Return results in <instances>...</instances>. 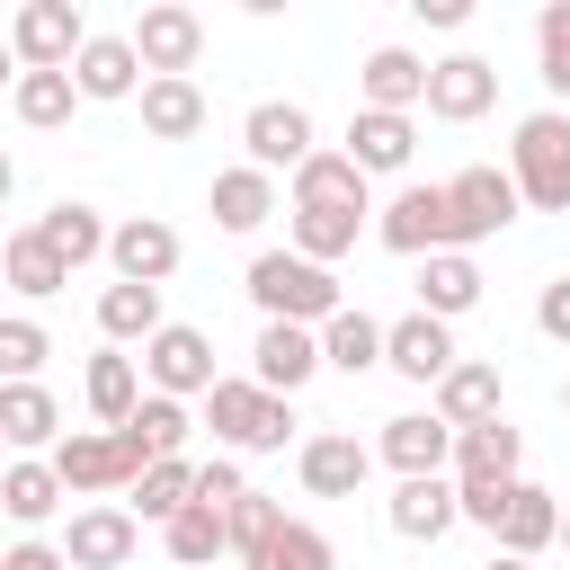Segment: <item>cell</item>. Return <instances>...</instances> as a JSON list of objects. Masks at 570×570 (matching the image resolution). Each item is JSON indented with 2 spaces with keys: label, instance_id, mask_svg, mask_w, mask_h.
<instances>
[{
  "label": "cell",
  "instance_id": "obj_26",
  "mask_svg": "<svg viewBox=\"0 0 570 570\" xmlns=\"http://www.w3.org/2000/svg\"><path fill=\"white\" fill-rule=\"evenodd\" d=\"M294 205H338V214H374V205H365V169H356L347 151H312V160L294 169Z\"/></svg>",
  "mask_w": 570,
  "mask_h": 570
},
{
  "label": "cell",
  "instance_id": "obj_17",
  "mask_svg": "<svg viewBox=\"0 0 570 570\" xmlns=\"http://www.w3.org/2000/svg\"><path fill=\"white\" fill-rule=\"evenodd\" d=\"M294 472H303V490L312 499H356L365 490V472H374V454L356 445V436H303V454H294Z\"/></svg>",
  "mask_w": 570,
  "mask_h": 570
},
{
  "label": "cell",
  "instance_id": "obj_36",
  "mask_svg": "<svg viewBox=\"0 0 570 570\" xmlns=\"http://www.w3.org/2000/svg\"><path fill=\"white\" fill-rule=\"evenodd\" d=\"M160 543H169V561H178V570H214V561L232 552V543H223V517H214V508H196V499L160 525Z\"/></svg>",
  "mask_w": 570,
  "mask_h": 570
},
{
  "label": "cell",
  "instance_id": "obj_54",
  "mask_svg": "<svg viewBox=\"0 0 570 570\" xmlns=\"http://www.w3.org/2000/svg\"><path fill=\"white\" fill-rule=\"evenodd\" d=\"M561 410H570V383H561Z\"/></svg>",
  "mask_w": 570,
  "mask_h": 570
},
{
  "label": "cell",
  "instance_id": "obj_2",
  "mask_svg": "<svg viewBox=\"0 0 570 570\" xmlns=\"http://www.w3.org/2000/svg\"><path fill=\"white\" fill-rule=\"evenodd\" d=\"M508 187H517V205H534V214H570V116H561V107H543V116L517 125V142H508Z\"/></svg>",
  "mask_w": 570,
  "mask_h": 570
},
{
  "label": "cell",
  "instance_id": "obj_32",
  "mask_svg": "<svg viewBox=\"0 0 570 570\" xmlns=\"http://www.w3.org/2000/svg\"><path fill=\"white\" fill-rule=\"evenodd\" d=\"M267 214H276V178L267 169H249V160L240 169H214V223L223 232H258Z\"/></svg>",
  "mask_w": 570,
  "mask_h": 570
},
{
  "label": "cell",
  "instance_id": "obj_45",
  "mask_svg": "<svg viewBox=\"0 0 570 570\" xmlns=\"http://www.w3.org/2000/svg\"><path fill=\"white\" fill-rule=\"evenodd\" d=\"M508 490H517V481H454V517H472V525H490V534H499Z\"/></svg>",
  "mask_w": 570,
  "mask_h": 570
},
{
  "label": "cell",
  "instance_id": "obj_28",
  "mask_svg": "<svg viewBox=\"0 0 570 570\" xmlns=\"http://www.w3.org/2000/svg\"><path fill=\"white\" fill-rule=\"evenodd\" d=\"M472 303H481V267H472L463 249L419 258V312H428V321H454V312H472Z\"/></svg>",
  "mask_w": 570,
  "mask_h": 570
},
{
  "label": "cell",
  "instance_id": "obj_34",
  "mask_svg": "<svg viewBox=\"0 0 570 570\" xmlns=\"http://www.w3.org/2000/svg\"><path fill=\"white\" fill-rule=\"evenodd\" d=\"M356 232H365V214H338V205H294V258H312V267L347 258V249H356Z\"/></svg>",
  "mask_w": 570,
  "mask_h": 570
},
{
  "label": "cell",
  "instance_id": "obj_10",
  "mask_svg": "<svg viewBox=\"0 0 570 570\" xmlns=\"http://www.w3.org/2000/svg\"><path fill=\"white\" fill-rule=\"evenodd\" d=\"M187 436H196V419H187V401H169V392H142V401H134V419L116 428V445H125L134 481H142L151 463H178V454H187Z\"/></svg>",
  "mask_w": 570,
  "mask_h": 570
},
{
  "label": "cell",
  "instance_id": "obj_53",
  "mask_svg": "<svg viewBox=\"0 0 570 570\" xmlns=\"http://www.w3.org/2000/svg\"><path fill=\"white\" fill-rule=\"evenodd\" d=\"M0 80H9V36H0Z\"/></svg>",
  "mask_w": 570,
  "mask_h": 570
},
{
  "label": "cell",
  "instance_id": "obj_41",
  "mask_svg": "<svg viewBox=\"0 0 570 570\" xmlns=\"http://www.w3.org/2000/svg\"><path fill=\"white\" fill-rule=\"evenodd\" d=\"M187 490H196V463L178 454V463H151L142 481H134V508L125 517H151V525H169L178 508H187Z\"/></svg>",
  "mask_w": 570,
  "mask_h": 570
},
{
  "label": "cell",
  "instance_id": "obj_1",
  "mask_svg": "<svg viewBox=\"0 0 570 570\" xmlns=\"http://www.w3.org/2000/svg\"><path fill=\"white\" fill-rule=\"evenodd\" d=\"M249 303H258L267 321L321 330L347 294H338V276H330V267H312V258H294V249H258V258H249Z\"/></svg>",
  "mask_w": 570,
  "mask_h": 570
},
{
  "label": "cell",
  "instance_id": "obj_40",
  "mask_svg": "<svg viewBox=\"0 0 570 570\" xmlns=\"http://www.w3.org/2000/svg\"><path fill=\"white\" fill-rule=\"evenodd\" d=\"M98 330L125 347V338H151L160 330V285H107L98 294Z\"/></svg>",
  "mask_w": 570,
  "mask_h": 570
},
{
  "label": "cell",
  "instance_id": "obj_37",
  "mask_svg": "<svg viewBox=\"0 0 570 570\" xmlns=\"http://www.w3.org/2000/svg\"><path fill=\"white\" fill-rule=\"evenodd\" d=\"M18 125H36V134H53V125H71V107H80V89H71V71H18Z\"/></svg>",
  "mask_w": 570,
  "mask_h": 570
},
{
  "label": "cell",
  "instance_id": "obj_22",
  "mask_svg": "<svg viewBox=\"0 0 570 570\" xmlns=\"http://www.w3.org/2000/svg\"><path fill=\"white\" fill-rule=\"evenodd\" d=\"M0 445H27V454L45 445L53 454L62 445V401L45 383H0Z\"/></svg>",
  "mask_w": 570,
  "mask_h": 570
},
{
  "label": "cell",
  "instance_id": "obj_31",
  "mask_svg": "<svg viewBox=\"0 0 570 570\" xmlns=\"http://www.w3.org/2000/svg\"><path fill=\"white\" fill-rule=\"evenodd\" d=\"M552 534H561V508H552V490L517 481V490H508V517H499V552H508V561H534Z\"/></svg>",
  "mask_w": 570,
  "mask_h": 570
},
{
  "label": "cell",
  "instance_id": "obj_33",
  "mask_svg": "<svg viewBox=\"0 0 570 570\" xmlns=\"http://www.w3.org/2000/svg\"><path fill=\"white\" fill-rule=\"evenodd\" d=\"M0 285L45 303V294H62V285H71V267H62V258L36 240V223H27V232H9V249H0Z\"/></svg>",
  "mask_w": 570,
  "mask_h": 570
},
{
  "label": "cell",
  "instance_id": "obj_50",
  "mask_svg": "<svg viewBox=\"0 0 570 570\" xmlns=\"http://www.w3.org/2000/svg\"><path fill=\"white\" fill-rule=\"evenodd\" d=\"M9 187H18V169H9V151H0V205H9Z\"/></svg>",
  "mask_w": 570,
  "mask_h": 570
},
{
  "label": "cell",
  "instance_id": "obj_30",
  "mask_svg": "<svg viewBox=\"0 0 570 570\" xmlns=\"http://www.w3.org/2000/svg\"><path fill=\"white\" fill-rule=\"evenodd\" d=\"M445 525H454V481H445V472L392 490V534H401V543H436Z\"/></svg>",
  "mask_w": 570,
  "mask_h": 570
},
{
  "label": "cell",
  "instance_id": "obj_18",
  "mask_svg": "<svg viewBox=\"0 0 570 570\" xmlns=\"http://www.w3.org/2000/svg\"><path fill=\"white\" fill-rule=\"evenodd\" d=\"M134 543H142V525H134L125 508H80L71 534H62V561H71V570H125Z\"/></svg>",
  "mask_w": 570,
  "mask_h": 570
},
{
  "label": "cell",
  "instance_id": "obj_38",
  "mask_svg": "<svg viewBox=\"0 0 570 570\" xmlns=\"http://www.w3.org/2000/svg\"><path fill=\"white\" fill-rule=\"evenodd\" d=\"M80 392H89V410H98L107 428H125V419H134V401H142V374H134V356H116V347H107V356H89V383H80Z\"/></svg>",
  "mask_w": 570,
  "mask_h": 570
},
{
  "label": "cell",
  "instance_id": "obj_51",
  "mask_svg": "<svg viewBox=\"0 0 570 570\" xmlns=\"http://www.w3.org/2000/svg\"><path fill=\"white\" fill-rule=\"evenodd\" d=\"M481 570H525V561H508V552H490V561H481Z\"/></svg>",
  "mask_w": 570,
  "mask_h": 570
},
{
  "label": "cell",
  "instance_id": "obj_7",
  "mask_svg": "<svg viewBox=\"0 0 570 570\" xmlns=\"http://www.w3.org/2000/svg\"><path fill=\"white\" fill-rule=\"evenodd\" d=\"M142 374H151V392H169V401L214 392V338H205L196 321H160V330L142 338Z\"/></svg>",
  "mask_w": 570,
  "mask_h": 570
},
{
  "label": "cell",
  "instance_id": "obj_44",
  "mask_svg": "<svg viewBox=\"0 0 570 570\" xmlns=\"http://www.w3.org/2000/svg\"><path fill=\"white\" fill-rule=\"evenodd\" d=\"M534 53H543V89L570 98V0H552V9L534 18Z\"/></svg>",
  "mask_w": 570,
  "mask_h": 570
},
{
  "label": "cell",
  "instance_id": "obj_23",
  "mask_svg": "<svg viewBox=\"0 0 570 570\" xmlns=\"http://www.w3.org/2000/svg\"><path fill=\"white\" fill-rule=\"evenodd\" d=\"M71 89H80V98H134V89H142L134 45H125V36H89V45L71 53Z\"/></svg>",
  "mask_w": 570,
  "mask_h": 570
},
{
  "label": "cell",
  "instance_id": "obj_47",
  "mask_svg": "<svg viewBox=\"0 0 570 570\" xmlns=\"http://www.w3.org/2000/svg\"><path fill=\"white\" fill-rule=\"evenodd\" d=\"M534 330H543L552 347H570V276H552V285L534 294Z\"/></svg>",
  "mask_w": 570,
  "mask_h": 570
},
{
  "label": "cell",
  "instance_id": "obj_16",
  "mask_svg": "<svg viewBox=\"0 0 570 570\" xmlns=\"http://www.w3.org/2000/svg\"><path fill=\"white\" fill-rule=\"evenodd\" d=\"M107 258H116V285H169L178 276V232L151 223V214H134V223L107 232Z\"/></svg>",
  "mask_w": 570,
  "mask_h": 570
},
{
  "label": "cell",
  "instance_id": "obj_9",
  "mask_svg": "<svg viewBox=\"0 0 570 570\" xmlns=\"http://www.w3.org/2000/svg\"><path fill=\"white\" fill-rule=\"evenodd\" d=\"M321 374V330H294V321H258V347H249V383L294 401L303 383Z\"/></svg>",
  "mask_w": 570,
  "mask_h": 570
},
{
  "label": "cell",
  "instance_id": "obj_52",
  "mask_svg": "<svg viewBox=\"0 0 570 570\" xmlns=\"http://www.w3.org/2000/svg\"><path fill=\"white\" fill-rule=\"evenodd\" d=\"M552 543H570V508H561V534H552Z\"/></svg>",
  "mask_w": 570,
  "mask_h": 570
},
{
  "label": "cell",
  "instance_id": "obj_21",
  "mask_svg": "<svg viewBox=\"0 0 570 570\" xmlns=\"http://www.w3.org/2000/svg\"><path fill=\"white\" fill-rule=\"evenodd\" d=\"M517 463H525V436L508 419L454 428V481H517Z\"/></svg>",
  "mask_w": 570,
  "mask_h": 570
},
{
  "label": "cell",
  "instance_id": "obj_35",
  "mask_svg": "<svg viewBox=\"0 0 570 570\" xmlns=\"http://www.w3.org/2000/svg\"><path fill=\"white\" fill-rule=\"evenodd\" d=\"M338 552H330V534L321 525H303V517H276V534L240 561V570H330Z\"/></svg>",
  "mask_w": 570,
  "mask_h": 570
},
{
  "label": "cell",
  "instance_id": "obj_5",
  "mask_svg": "<svg viewBox=\"0 0 570 570\" xmlns=\"http://www.w3.org/2000/svg\"><path fill=\"white\" fill-rule=\"evenodd\" d=\"M80 45H89V27H80L71 0H27V9L9 18V62H18V71H71Z\"/></svg>",
  "mask_w": 570,
  "mask_h": 570
},
{
  "label": "cell",
  "instance_id": "obj_46",
  "mask_svg": "<svg viewBox=\"0 0 570 570\" xmlns=\"http://www.w3.org/2000/svg\"><path fill=\"white\" fill-rule=\"evenodd\" d=\"M240 490H249V481H240V463H196V490H187V499H196V508H214V517H223V508H232V499H240Z\"/></svg>",
  "mask_w": 570,
  "mask_h": 570
},
{
  "label": "cell",
  "instance_id": "obj_39",
  "mask_svg": "<svg viewBox=\"0 0 570 570\" xmlns=\"http://www.w3.org/2000/svg\"><path fill=\"white\" fill-rule=\"evenodd\" d=\"M0 508H9L18 525H45V517L62 508V481H53V463H36V454H27V463H9V472H0Z\"/></svg>",
  "mask_w": 570,
  "mask_h": 570
},
{
  "label": "cell",
  "instance_id": "obj_3",
  "mask_svg": "<svg viewBox=\"0 0 570 570\" xmlns=\"http://www.w3.org/2000/svg\"><path fill=\"white\" fill-rule=\"evenodd\" d=\"M205 428H214L223 445H240V454H276V445L294 436V401L258 392L249 374H214V392H205Z\"/></svg>",
  "mask_w": 570,
  "mask_h": 570
},
{
  "label": "cell",
  "instance_id": "obj_11",
  "mask_svg": "<svg viewBox=\"0 0 570 570\" xmlns=\"http://www.w3.org/2000/svg\"><path fill=\"white\" fill-rule=\"evenodd\" d=\"M436 125H472V116H490L499 107V71L481 62V53H445V62H428V98H419Z\"/></svg>",
  "mask_w": 570,
  "mask_h": 570
},
{
  "label": "cell",
  "instance_id": "obj_19",
  "mask_svg": "<svg viewBox=\"0 0 570 570\" xmlns=\"http://www.w3.org/2000/svg\"><path fill=\"white\" fill-rule=\"evenodd\" d=\"M383 365H392V374H410V383H436V374L454 365V330H445V321H428V312H410V321H392V330H383Z\"/></svg>",
  "mask_w": 570,
  "mask_h": 570
},
{
  "label": "cell",
  "instance_id": "obj_42",
  "mask_svg": "<svg viewBox=\"0 0 570 570\" xmlns=\"http://www.w3.org/2000/svg\"><path fill=\"white\" fill-rule=\"evenodd\" d=\"M53 356V338H45V321H27V312H0V383H36V365Z\"/></svg>",
  "mask_w": 570,
  "mask_h": 570
},
{
  "label": "cell",
  "instance_id": "obj_43",
  "mask_svg": "<svg viewBox=\"0 0 570 570\" xmlns=\"http://www.w3.org/2000/svg\"><path fill=\"white\" fill-rule=\"evenodd\" d=\"M267 534H276V499H267V490H240V499L223 508V543H232V552L249 561V552H258Z\"/></svg>",
  "mask_w": 570,
  "mask_h": 570
},
{
  "label": "cell",
  "instance_id": "obj_49",
  "mask_svg": "<svg viewBox=\"0 0 570 570\" xmlns=\"http://www.w3.org/2000/svg\"><path fill=\"white\" fill-rule=\"evenodd\" d=\"M0 570H71V561H62V543H18V552H0Z\"/></svg>",
  "mask_w": 570,
  "mask_h": 570
},
{
  "label": "cell",
  "instance_id": "obj_13",
  "mask_svg": "<svg viewBox=\"0 0 570 570\" xmlns=\"http://www.w3.org/2000/svg\"><path fill=\"white\" fill-rule=\"evenodd\" d=\"M445 205H454V249H463V240H490V232L517 223V187H508V169H454V178H445Z\"/></svg>",
  "mask_w": 570,
  "mask_h": 570
},
{
  "label": "cell",
  "instance_id": "obj_27",
  "mask_svg": "<svg viewBox=\"0 0 570 570\" xmlns=\"http://www.w3.org/2000/svg\"><path fill=\"white\" fill-rule=\"evenodd\" d=\"M36 240L62 258V267H89V258H107V223H98V205H80V196H62V205H45V223H36Z\"/></svg>",
  "mask_w": 570,
  "mask_h": 570
},
{
  "label": "cell",
  "instance_id": "obj_6",
  "mask_svg": "<svg viewBox=\"0 0 570 570\" xmlns=\"http://www.w3.org/2000/svg\"><path fill=\"white\" fill-rule=\"evenodd\" d=\"M134 62H142V80H187L196 71V53H205V18L196 9H178V0H160V9H142L134 18Z\"/></svg>",
  "mask_w": 570,
  "mask_h": 570
},
{
  "label": "cell",
  "instance_id": "obj_4",
  "mask_svg": "<svg viewBox=\"0 0 570 570\" xmlns=\"http://www.w3.org/2000/svg\"><path fill=\"white\" fill-rule=\"evenodd\" d=\"M374 240L401 249V258H436L454 249V205H445V178H410L383 214H374Z\"/></svg>",
  "mask_w": 570,
  "mask_h": 570
},
{
  "label": "cell",
  "instance_id": "obj_25",
  "mask_svg": "<svg viewBox=\"0 0 570 570\" xmlns=\"http://www.w3.org/2000/svg\"><path fill=\"white\" fill-rule=\"evenodd\" d=\"M410 151H419L410 116H374V107L347 116V160H356L365 178H374V169H410Z\"/></svg>",
  "mask_w": 570,
  "mask_h": 570
},
{
  "label": "cell",
  "instance_id": "obj_12",
  "mask_svg": "<svg viewBox=\"0 0 570 570\" xmlns=\"http://www.w3.org/2000/svg\"><path fill=\"white\" fill-rule=\"evenodd\" d=\"M45 463H53L62 499H71V490H134V463H125L116 428H71V436H62Z\"/></svg>",
  "mask_w": 570,
  "mask_h": 570
},
{
  "label": "cell",
  "instance_id": "obj_14",
  "mask_svg": "<svg viewBox=\"0 0 570 570\" xmlns=\"http://www.w3.org/2000/svg\"><path fill=\"white\" fill-rule=\"evenodd\" d=\"M401 481H428V472H445L454 463V428L436 419V410H401V419H383V445H374Z\"/></svg>",
  "mask_w": 570,
  "mask_h": 570
},
{
  "label": "cell",
  "instance_id": "obj_48",
  "mask_svg": "<svg viewBox=\"0 0 570 570\" xmlns=\"http://www.w3.org/2000/svg\"><path fill=\"white\" fill-rule=\"evenodd\" d=\"M410 18H419V27H445V36H454V27L472 18V0H410Z\"/></svg>",
  "mask_w": 570,
  "mask_h": 570
},
{
  "label": "cell",
  "instance_id": "obj_15",
  "mask_svg": "<svg viewBox=\"0 0 570 570\" xmlns=\"http://www.w3.org/2000/svg\"><path fill=\"white\" fill-rule=\"evenodd\" d=\"M356 98H365L374 116H410V107L428 98V62H419L410 45H374V53L356 62Z\"/></svg>",
  "mask_w": 570,
  "mask_h": 570
},
{
  "label": "cell",
  "instance_id": "obj_20",
  "mask_svg": "<svg viewBox=\"0 0 570 570\" xmlns=\"http://www.w3.org/2000/svg\"><path fill=\"white\" fill-rule=\"evenodd\" d=\"M436 419H445V428L499 419V365H490V356H454V365L436 374Z\"/></svg>",
  "mask_w": 570,
  "mask_h": 570
},
{
  "label": "cell",
  "instance_id": "obj_29",
  "mask_svg": "<svg viewBox=\"0 0 570 570\" xmlns=\"http://www.w3.org/2000/svg\"><path fill=\"white\" fill-rule=\"evenodd\" d=\"M321 365H338V374H374V365H383V321L356 312V303H338V312L321 321Z\"/></svg>",
  "mask_w": 570,
  "mask_h": 570
},
{
  "label": "cell",
  "instance_id": "obj_8",
  "mask_svg": "<svg viewBox=\"0 0 570 570\" xmlns=\"http://www.w3.org/2000/svg\"><path fill=\"white\" fill-rule=\"evenodd\" d=\"M240 142H249V169H303L321 142H312V107H294V98H258L249 116H240Z\"/></svg>",
  "mask_w": 570,
  "mask_h": 570
},
{
  "label": "cell",
  "instance_id": "obj_24",
  "mask_svg": "<svg viewBox=\"0 0 570 570\" xmlns=\"http://www.w3.org/2000/svg\"><path fill=\"white\" fill-rule=\"evenodd\" d=\"M142 134L151 142H196L205 134V89L196 80H142Z\"/></svg>",
  "mask_w": 570,
  "mask_h": 570
}]
</instances>
